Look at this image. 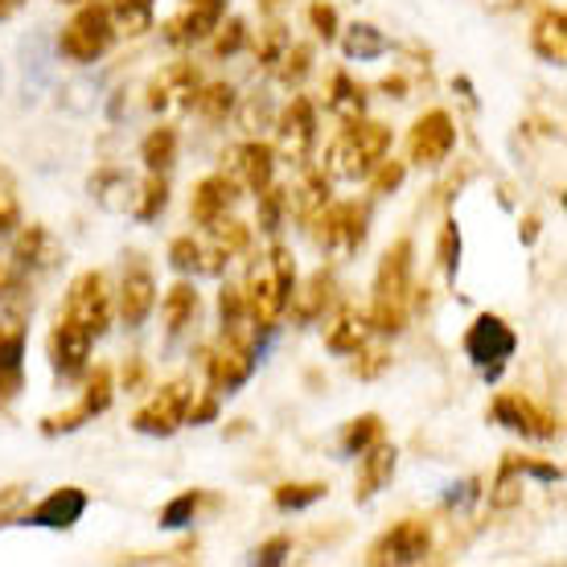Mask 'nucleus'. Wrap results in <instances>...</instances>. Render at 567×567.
<instances>
[{
	"instance_id": "f257e3e1",
	"label": "nucleus",
	"mask_w": 567,
	"mask_h": 567,
	"mask_svg": "<svg viewBox=\"0 0 567 567\" xmlns=\"http://www.w3.org/2000/svg\"><path fill=\"white\" fill-rule=\"evenodd\" d=\"M412 305V239H399L379 264L374 300H370V326L379 333H399Z\"/></svg>"
},
{
	"instance_id": "f03ea898",
	"label": "nucleus",
	"mask_w": 567,
	"mask_h": 567,
	"mask_svg": "<svg viewBox=\"0 0 567 567\" xmlns=\"http://www.w3.org/2000/svg\"><path fill=\"white\" fill-rule=\"evenodd\" d=\"M292 292H297L292 256H288L284 247H271L268 259H259V268L251 271V284H247V292H243V305H247L256 326L271 329L280 321V312L292 305Z\"/></svg>"
},
{
	"instance_id": "7ed1b4c3",
	"label": "nucleus",
	"mask_w": 567,
	"mask_h": 567,
	"mask_svg": "<svg viewBox=\"0 0 567 567\" xmlns=\"http://www.w3.org/2000/svg\"><path fill=\"white\" fill-rule=\"evenodd\" d=\"M391 153V132L383 124H350L329 144V173L341 182H362Z\"/></svg>"
},
{
	"instance_id": "20e7f679",
	"label": "nucleus",
	"mask_w": 567,
	"mask_h": 567,
	"mask_svg": "<svg viewBox=\"0 0 567 567\" xmlns=\"http://www.w3.org/2000/svg\"><path fill=\"white\" fill-rule=\"evenodd\" d=\"M115 42V25H112V13H107V4H83L79 13L71 17V25L62 29V38H58V54L86 66V62H100Z\"/></svg>"
},
{
	"instance_id": "39448f33",
	"label": "nucleus",
	"mask_w": 567,
	"mask_h": 567,
	"mask_svg": "<svg viewBox=\"0 0 567 567\" xmlns=\"http://www.w3.org/2000/svg\"><path fill=\"white\" fill-rule=\"evenodd\" d=\"M62 321H71L79 326L83 333L100 341L107 333V321H112V297H107V280H103V271H83L79 280L71 284V292H66V305L58 312Z\"/></svg>"
},
{
	"instance_id": "423d86ee",
	"label": "nucleus",
	"mask_w": 567,
	"mask_h": 567,
	"mask_svg": "<svg viewBox=\"0 0 567 567\" xmlns=\"http://www.w3.org/2000/svg\"><path fill=\"white\" fill-rule=\"evenodd\" d=\"M427 551H432V530L420 518H403L386 530L383 539L370 547L367 564L370 567H403V564H424Z\"/></svg>"
},
{
	"instance_id": "0eeeda50",
	"label": "nucleus",
	"mask_w": 567,
	"mask_h": 567,
	"mask_svg": "<svg viewBox=\"0 0 567 567\" xmlns=\"http://www.w3.org/2000/svg\"><path fill=\"white\" fill-rule=\"evenodd\" d=\"M189 403H194V391H189V383L161 386V391L144 403L141 412H136V432H144V436H173V432L185 424Z\"/></svg>"
},
{
	"instance_id": "6e6552de",
	"label": "nucleus",
	"mask_w": 567,
	"mask_h": 567,
	"mask_svg": "<svg viewBox=\"0 0 567 567\" xmlns=\"http://www.w3.org/2000/svg\"><path fill=\"white\" fill-rule=\"evenodd\" d=\"M453 144H456V128L453 120H449V112L420 115L412 124V132H408V156H412V165H420V169H432L440 161H449Z\"/></svg>"
},
{
	"instance_id": "1a4fd4ad",
	"label": "nucleus",
	"mask_w": 567,
	"mask_h": 567,
	"mask_svg": "<svg viewBox=\"0 0 567 567\" xmlns=\"http://www.w3.org/2000/svg\"><path fill=\"white\" fill-rule=\"evenodd\" d=\"M514 346H518V338L511 333V326L502 317H489V312L477 317L465 333V354L482 370H489V374H497V367L514 354Z\"/></svg>"
},
{
	"instance_id": "9d476101",
	"label": "nucleus",
	"mask_w": 567,
	"mask_h": 567,
	"mask_svg": "<svg viewBox=\"0 0 567 567\" xmlns=\"http://www.w3.org/2000/svg\"><path fill=\"white\" fill-rule=\"evenodd\" d=\"M259 362V350L256 346H247L243 341V333L235 329V333H223V346L210 354V383L214 391L223 395V391H235V386H243L247 379H251V370H256Z\"/></svg>"
},
{
	"instance_id": "9b49d317",
	"label": "nucleus",
	"mask_w": 567,
	"mask_h": 567,
	"mask_svg": "<svg viewBox=\"0 0 567 567\" xmlns=\"http://www.w3.org/2000/svg\"><path fill=\"white\" fill-rule=\"evenodd\" d=\"M317 243L329 247V251H358L367 243V210L354 206V202H341V206H329L317 214Z\"/></svg>"
},
{
	"instance_id": "f8f14e48",
	"label": "nucleus",
	"mask_w": 567,
	"mask_h": 567,
	"mask_svg": "<svg viewBox=\"0 0 567 567\" xmlns=\"http://www.w3.org/2000/svg\"><path fill=\"white\" fill-rule=\"evenodd\" d=\"M91 346H95L91 333H83L79 326L58 317L54 333H50V362H54V370L62 379H79L91 367Z\"/></svg>"
},
{
	"instance_id": "ddd939ff",
	"label": "nucleus",
	"mask_w": 567,
	"mask_h": 567,
	"mask_svg": "<svg viewBox=\"0 0 567 567\" xmlns=\"http://www.w3.org/2000/svg\"><path fill=\"white\" fill-rule=\"evenodd\" d=\"M25 383V326L21 317L0 321V403L17 399Z\"/></svg>"
},
{
	"instance_id": "4468645a",
	"label": "nucleus",
	"mask_w": 567,
	"mask_h": 567,
	"mask_svg": "<svg viewBox=\"0 0 567 567\" xmlns=\"http://www.w3.org/2000/svg\"><path fill=\"white\" fill-rule=\"evenodd\" d=\"M362 461H358V482H354V497L358 502H367V497H374L379 489H386L391 485V477H395V444H386L383 436L374 440L370 449H362Z\"/></svg>"
},
{
	"instance_id": "2eb2a0df",
	"label": "nucleus",
	"mask_w": 567,
	"mask_h": 567,
	"mask_svg": "<svg viewBox=\"0 0 567 567\" xmlns=\"http://www.w3.org/2000/svg\"><path fill=\"white\" fill-rule=\"evenodd\" d=\"M494 420L497 424L514 427V432H523V436H535V440H547L559 432V424H555L551 415H543L530 399L523 395H497L494 399Z\"/></svg>"
},
{
	"instance_id": "dca6fc26",
	"label": "nucleus",
	"mask_w": 567,
	"mask_h": 567,
	"mask_svg": "<svg viewBox=\"0 0 567 567\" xmlns=\"http://www.w3.org/2000/svg\"><path fill=\"white\" fill-rule=\"evenodd\" d=\"M107 403H112V374L100 367L95 370V379H91V386H86V395L74 403L71 412L50 415V420H45V432H50V436H54V432H74V427H83L91 415L107 412Z\"/></svg>"
},
{
	"instance_id": "f3484780",
	"label": "nucleus",
	"mask_w": 567,
	"mask_h": 567,
	"mask_svg": "<svg viewBox=\"0 0 567 567\" xmlns=\"http://www.w3.org/2000/svg\"><path fill=\"white\" fill-rule=\"evenodd\" d=\"M312 144H317V115L309 100H292V107L280 120V148L288 161H309Z\"/></svg>"
},
{
	"instance_id": "a211bd4d",
	"label": "nucleus",
	"mask_w": 567,
	"mask_h": 567,
	"mask_svg": "<svg viewBox=\"0 0 567 567\" xmlns=\"http://www.w3.org/2000/svg\"><path fill=\"white\" fill-rule=\"evenodd\" d=\"M86 511V494L83 489H74V485H62L54 494L45 497L42 506H33L25 514L29 526H50V530H71Z\"/></svg>"
},
{
	"instance_id": "6ab92c4d",
	"label": "nucleus",
	"mask_w": 567,
	"mask_h": 567,
	"mask_svg": "<svg viewBox=\"0 0 567 567\" xmlns=\"http://www.w3.org/2000/svg\"><path fill=\"white\" fill-rule=\"evenodd\" d=\"M223 13H227V0H189L182 13L173 17L169 42H202V38H210L214 29L223 25Z\"/></svg>"
},
{
	"instance_id": "aec40b11",
	"label": "nucleus",
	"mask_w": 567,
	"mask_h": 567,
	"mask_svg": "<svg viewBox=\"0 0 567 567\" xmlns=\"http://www.w3.org/2000/svg\"><path fill=\"white\" fill-rule=\"evenodd\" d=\"M153 305H156L153 271L144 268V264H132V268L124 271V288H120V317L136 329V326H144V321H148Z\"/></svg>"
},
{
	"instance_id": "412c9836",
	"label": "nucleus",
	"mask_w": 567,
	"mask_h": 567,
	"mask_svg": "<svg viewBox=\"0 0 567 567\" xmlns=\"http://www.w3.org/2000/svg\"><path fill=\"white\" fill-rule=\"evenodd\" d=\"M230 202H235V177L214 173V177H206V182L194 189L189 214H194V223H198V227H214V223H223V218H227Z\"/></svg>"
},
{
	"instance_id": "4be33fe9",
	"label": "nucleus",
	"mask_w": 567,
	"mask_h": 567,
	"mask_svg": "<svg viewBox=\"0 0 567 567\" xmlns=\"http://www.w3.org/2000/svg\"><path fill=\"white\" fill-rule=\"evenodd\" d=\"M198 86V74H194V66H185V62H177V66H165V71L156 74L153 86H148V107H169V103H194V91Z\"/></svg>"
},
{
	"instance_id": "5701e85b",
	"label": "nucleus",
	"mask_w": 567,
	"mask_h": 567,
	"mask_svg": "<svg viewBox=\"0 0 567 567\" xmlns=\"http://www.w3.org/2000/svg\"><path fill=\"white\" fill-rule=\"evenodd\" d=\"M271 173H276V153H271L268 144L251 141L235 153V182H243L251 194H264V189H268Z\"/></svg>"
},
{
	"instance_id": "b1692460",
	"label": "nucleus",
	"mask_w": 567,
	"mask_h": 567,
	"mask_svg": "<svg viewBox=\"0 0 567 567\" xmlns=\"http://www.w3.org/2000/svg\"><path fill=\"white\" fill-rule=\"evenodd\" d=\"M54 54L58 50L45 33H29L25 42H21V62H25V91L29 95L45 91V83L54 79Z\"/></svg>"
},
{
	"instance_id": "393cba45",
	"label": "nucleus",
	"mask_w": 567,
	"mask_h": 567,
	"mask_svg": "<svg viewBox=\"0 0 567 567\" xmlns=\"http://www.w3.org/2000/svg\"><path fill=\"white\" fill-rule=\"evenodd\" d=\"M161 317H165L169 333L177 338V333L198 317V292H194L189 284H173L169 292H165V300H161Z\"/></svg>"
},
{
	"instance_id": "a878e982",
	"label": "nucleus",
	"mask_w": 567,
	"mask_h": 567,
	"mask_svg": "<svg viewBox=\"0 0 567 567\" xmlns=\"http://www.w3.org/2000/svg\"><path fill=\"white\" fill-rule=\"evenodd\" d=\"M535 50H539L547 62H555V66L567 58V33H564V13H559V9L539 17V25H535Z\"/></svg>"
},
{
	"instance_id": "bb28decb",
	"label": "nucleus",
	"mask_w": 567,
	"mask_h": 567,
	"mask_svg": "<svg viewBox=\"0 0 567 567\" xmlns=\"http://www.w3.org/2000/svg\"><path fill=\"white\" fill-rule=\"evenodd\" d=\"M17 271H33V268H50L54 264V243L42 227H29L25 239L17 243Z\"/></svg>"
},
{
	"instance_id": "cd10ccee",
	"label": "nucleus",
	"mask_w": 567,
	"mask_h": 567,
	"mask_svg": "<svg viewBox=\"0 0 567 567\" xmlns=\"http://www.w3.org/2000/svg\"><path fill=\"white\" fill-rule=\"evenodd\" d=\"M115 33H144L153 25V0H107Z\"/></svg>"
},
{
	"instance_id": "c85d7f7f",
	"label": "nucleus",
	"mask_w": 567,
	"mask_h": 567,
	"mask_svg": "<svg viewBox=\"0 0 567 567\" xmlns=\"http://www.w3.org/2000/svg\"><path fill=\"white\" fill-rule=\"evenodd\" d=\"M177 156V132L173 128H153L141 144V161L148 165V173H165Z\"/></svg>"
},
{
	"instance_id": "c756f323",
	"label": "nucleus",
	"mask_w": 567,
	"mask_h": 567,
	"mask_svg": "<svg viewBox=\"0 0 567 567\" xmlns=\"http://www.w3.org/2000/svg\"><path fill=\"white\" fill-rule=\"evenodd\" d=\"M346 54L358 58V62L379 58V54H386V38L374 25H350L346 29Z\"/></svg>"
},
{
	"instance_id": "7c9ffc66",
	"label": "nucleus",
	"mask_w": 567,
	"mask_h": 567,
	"mask_svg": "<svg viewBox=\"0 0 567 567\" xmlns=\"http://www.w3.org/2000/svg\"><path fill=\"white\" fill-rule=\"evenodd\" d=\"M383 436V424H379V415H362V420H354V424L346 427V436H341V453L354 456L362 453V449H370L374 440Z\"/></svg>"
},
{
	"instance_id": "2f4dec72",
	"label": "nucleus",
	"mask_w": 567,
	"mask_h": 567,
	"mask_svg": "<svg viewBox=\"0 0 567 567\" xmlns=\"http://www.w3.org/2000/svg\"><path fill=\"white\" fill-rule=\"evenodd\" d=\"M189 107H198L206 120H227V112L235 107V91H230L227 83H214V86H206L202 95H194Z\"/></svg>"
},
{
	"instance_id": "473e14b6",
	"label": "nucleus",
	"mask_w": 567,
	"mask_h": 567,
	"mask_svg": "<svg viewBox=\"0 0 567 567\" xmlns=\"http://www.w3.org/2000/svg\"><path fill=\"white\" fill-rule=\"evenodd\" d=\"M362 338H367V329H362V317L346 312L338 326L329 329V350H333V354H350V350H358V346H362Z\"/></svg>"
},
{
	"instance_id": "72a5a7b5",
	"label": "nucleus",
	"mask_w": 567,
	"mask_h": 567,
	"mask_svg": "<svg viewBox=\"0 0 567 567\" xmlns=\"http://www.w3.org/2000/svg\"><path fill=\"white\" fill-rule=\"evenodd\" d=\"M326 497V485H280L276 489V506L280 511H305V506H312V502H321Z\"/></svg>"
},
{
	"instance_id": "f704fd0d",
	"label": "nucleus",
	"mask_w": 567,
	"mask_h": 567,
	"mask_svg": "<svg viewBox=\"0 0 567 567\" xmlns=\"http://www.w3.org/2000/svg\"><path fill=\"white\" fill-rule=\"evenodd\" d=\"M329 107H333V112H346V115H358L362 112V86H354L346 74H333V95H329Z\"/></svg>"
},
{
	"instance_id": "c9c22d12",
	"label": "nucleus",
	"mask_w": 567,
	"mask_h": 567,
	"mask_svg": "<svg viewBox=\"0 0 567 567\" xmlns=\"http://www.w3.org/2000/svg\"><path fill=\"white\" fill-rule=\"evenodd\" d=\"M165 202H169L165 177H161V173H153V177H148V185H144V202L136 206V218H144V223H148V218H156V214L165 210Z\"/></svg>"
},
{
	"instance_id": "e433bc0d",
	"label": "nucleus",
	"mask_w": 567,
	"mask_h": 567,
	"mask_svg": "<svg viewBox=\"0 0 567 567\" xmlns=\"http://www.w3.org/2000/svg\"><path fill=\"white\" fill-rule=\"evenodd\" d=\"M21 223V206H17V194H13V182H9V173L0 169V239L9 235V230Z\"/></svg>"
},
{
	"instance_id": "4c0bfd02",
	"label": "nucleus",
	"mask_w": 567,
	"mask_h": 567,
	"mask_svg": "<svg viewBox=\"0 0 567 567\" xmlns=\"http://www.w3.org/2000/svg\"><path fill=\"white\" fill-rule=\"evenodd\" d=\"M198 494H182V497H173L169 506H165V514H161V526H185L189 523V514L198 511Z\"/></svg>"
},
{
	"instance_id": "58836bf2",
	"label": "nucleus",
	"mask_w": 567,
	"mask_h": 567,
	"mask_svg": "<svg viewBox=\"0 0 567 567\" xmlns=\"http://www.w3.org/2000/svg\"><path fill=\"white\" fill-rule=\"evenodd\" d=\"M169 264L177 271H194V268H202V247L194 239H177L169 247Z\"/></svg>"
},
{
	"instance_id": "ea45409f",
	"label": "nucleus",
	"mask_w": 567,
	"mask_h": 567,
	"mask_svg": "<svg viewBox=\"0 0 567 567\" xmlns=\"http://www.w3.org/2000/svg\"><path fill=\"white\" fill-rule=\"evenodd\" d=\"M440 264H444V271H449V276H456V264H461V230H456V223H449V227H444Z\"/></svg>"
},
{
	"instance_id": "a19ab883",
	"label": "nucleus",
	"mask_w": 567,
	"mask_h": 567,
	"mask_svg": "<svg viewBox=\"0 0 567 567\" xmlns=\"http://www.w3.org/2000/svg\"><path fill=\"white\" fill-rule=\"evenodd\" d=\"M218 29H223V25H218ZM243 38H247V29H243V21H227V29H223V33H218V42H214V50H218V54L227 58V54H235V50H239Z\"/></svg>"
},
{
	"instance_id": "79ce46f5",
	"label": "nucleus",
	"mask_w": 567,
	"mask_h": 567,
	"mask_svg": "<svg viewBox=\"0 0 567 567\" xmlns=\"http://www.w3.org/2000/svg\"><path fill=\"white\" fill-rule=\"evenodd\" d=\"M309 17H312V25H317V33L321 38H338V13H333V4H312L309 9Z\"/></svg>"
},
{
	"instance_id": "37998d69",
	"label": "nucleus",
	"mask_w": 567,
	"mask_h": 567,
	"mask_svg": "<svg viewBox=\"0 0 567 567\" xmlns=\"http://www.w3.org/2000/svg\"><path fill=\"white\" fill-rule=\"evenodd\" d=\"M379 177H374V189H379V194H386V189H395L399 182H403V165H391V161H383V165H379Z\"/></svg>"
},
{
	"instance_id": "c03bdc74",
	"label": "nucleus",
	"mask_w": 567,
	"mask_h": 567,
	"mask_svg": "<svg viewBox=\"0 0 567 567\" xmlns=\"http://www.w3.org/2000/svg\"><path fill=\"white\" fill-rule=\"evenodd\" d=\"M288 547H292L288 539H271L268 547H259V551H256V564H280Z\"/></svg>"
},
{
	"instance_id": "a18cd8bd",
	"label": "nucleus",
	"mask_w": 567,
	"mask_h": 567,
	"mask_svg": "<svg viewBox=\"0 0 567 567\" xmlns=\"http://www.w3.org/2000/svg\"><path fill=\"white\" fill-rule=\"evenodd\" d=\"M21 4H25V0H0V21H9V17L21 9Z\"/></svg>"
},
{
	"instance_id": "49530a36",
	"label": "nucleus",
	"mask_w": 567,
	"mask_h": 567,
	"mask_svg": "<svg viewBox=\"0 0 567 567\" xmlns=\"http://www.w3.org/2000/svg\"><path fill=\"white\" fill-rule=\"evenodd\" d=\"M0 288H9V268H0Z\"/></svg>"
},
{
	"instance_id": "de8ad7c7",
	"label": "nucleus",
	"mask_w": 567,
	"mask_h": 567,
	"mask_svg": "<svg viewBox=\"0 0 567 567\" xmlns=\"http://www.w3.org/2000/svg\"><path fill=\"white\" fill-rule=\"evenodd\" d=\"M62 4H83V0H62Z\"/></svg>"
}]
</instances>
